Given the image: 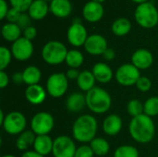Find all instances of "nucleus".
<instances>
[{"label":"nucleus","instance_id":"1","mask_svg":"<svg viewBox=\"0 0 158 157\" xmlns=\"http://www.w3.org/2000/svg\"><path fill=\"white\" fill-rule=\"evenodd\" d=\"M129 131L131 138L140 143L152 142L156 134V127L152 118L145 114L132 118L129 125Z\"/></svg>","mask_w":158,"mask_h":157},{"label":"nucleus","instance_id":"2","mask_svg":"<svg viewBox=\"0 0 158 157\" xmlns=\"http://www.w3.org/2000/svg\"><path fill=\"white\" fill-rule=\"evenodd\" d=\"M98 130V124L95 118L92 115H82L73 123L72 134L76 141L80 143H91Z\"/></svg>","mask_w":158,"mask_h":157},{"label":"nucleus","instance_id":"3","mask_svg":"<svg viewBox=\"0 0 158 157\" xmlns=\"http://www.w3.org/2000/svg\"><path fill=\"white\" fill-rule=\"evenodd\" d=\"M86 105L95 114L107 112L112 105L110 94L101 87H94L86 93Z\"/></svg>","mask_w":158,"mask_h":157},{"label":"nucleus","instance_id":"4","mask_svg":"<svg viewBox=\"0 0 158 157\" xmlns=\"http://www.w3.org/2000/svg\"><path fill=\"white\" fill-rule=\"evenodd\" d=\"M134 17L137 23L145 29H152L158 24L157 8L149 1L137 6Z\"/></svg>","mask_w":158,"mask_h":157},{"label":"nucleus","instance_id":"5","mask_svg":"<svg viewBox=\"0 0 158 157\" xmlns=\"http://www.w3.org/2000/svg\"><path fill=\"white\" fill-rule=\"evenodd\" d=\"M67 47L58 41H49L42 49V57L49 65H59L66 60Z\"/></svg>","mask_w":158,"mask_h":157},{"label":"nucleus","instance_id":"6","mask_svg":"<svg viewBox=\"0 0 158 157\" xmlns=\"http://www.w3.org/2000/svg\"><path fill=\"white\" fill-rule=\"evenodd\" d=\"M69 88L68 78L65 73H54L46 81V92L54 98L62 97Z\"/></svg>","mask_w":158,"mask_h":157},{"label":"nucleus","instance_id":"7","mask_svg":"<svg viewBox=\"0 0 158 157\" xmlns=\"http://www.w3.org/2000/svg\"><path fill=\"white\" fill-rule=\"evenodd\" d=\"M26 125L27 120L25 116L19 111L8 113L2 124L5 131L10 135H19L24 131Z\"/></svg>","mask_w":158,"mask_h":157},{"label":"nucleus","instance_id":"8","mask_svg":"<svg viewBox=\"0 0 158 157\" xmlns=\"http://www.w3.org/2000/svg\"><path fill=\"white\" fill-rule=\"evenodd\" d=\"M141 77L140 69H138L133 64H123L116 71L115 78L117 81L122 86L136 85V82Z\"/></svg>","mask_w":158,"mask_h":157},{"label":"nucleus","instance_id":"9","mask_svg":"<svg viewBox=\"0 0 158 157\" xmlns=\"http://www.w3.org/2000/svg\"><path fill=\"white\" fill-rule=\"evenodd\" d=\"M55 125L53 116L48 112H39L33 116L31 121V130L36 135H48Z\"/></svg>","mask_w":158,"mask_h":157},{"label":"nucleus","instance_id":"10","mask_svg":"<svg viewBox=\"0 0 158 157\" xmlns=\"http://www.w3.org/2000/svg\"><path fill=\"white\" fill-rule=\"evenodd\" d=\"M76 150L73 140L68 136L61 135L54 140L52 151L54 157H74Z\"/></svg>","mask_w":158,"mask_h":157},{"label":"nucleus","instance_id":"11","mask_svg":"<svg viewBox=\"0 0 158 157\" xmlns=\"http://www.w3.org/2000/svg\"><path fill=\"white\" fill-rule=\"evenodd\" d=\"M10 50L15 59L18 61H27L32 56L34 48L31 41L22 36L12 43Z\"/></svg>","mask_w":158,"mask_h":157},{"label":"nucleus","instance_id":"12","mask_svg":"<svg viewBox=\"0 0 158 157\" xmlns=\"http://www.w3.org/2000/svg\"><path fill=\"white\" fill-rule=\"evenodd\" d=\"M88 36L89 35L87 33L86 28L79 21H73V23L69 27L67 31L69 43L75 47L84 45Z\"/></svg>","mask_w":158,"mask_h":157},{"label":"nucleus","instance_id":"13","mask_svg":"<svg viewBox=\"0 0 158 157\" xmlns=\"http://www.w3.org/2000/svg\"><path fill=\"white\" fill-rule=\"evenodd\" d=\"M83 46L86 52L93 56L103 55L104 52L108 48L106 39L103 35L97 33L89 35Z\"/></svg>","mask_w":158,"mask_h":157},{"label":"nucleus","instance_id":"14","mask_svg":"<svg viewBox=\"0 0 158 157\" xmlns=\"http://www.w3.org/2000/svg\"><path fill=\"white\" fill-rule=\"evenodd\" d=\"M104 12L105 9L102 3L92 1V0L87 2L82 8L83 18L89 22L99 21L104 16Z\"/></svg>","mask_w":158,"mask_h":157},{"label":"nucleus","instance_id":"15","mask_svg":"<svg viewBox=\"0 0 158 157\" xmlns=\"http://www.w3.org/2000/svg\"><path fill=\"white\" fill-rule=\"evenodd\" d=\"M154 62L153 54L144 48L136 50L131 56V64H133L138 69L144 70L149 68Z\"/></svg>","mask_w":158,"mask_h":157},{"label":"nucleus","instance_id":"16","mask_svg":"<svg viewBox=\"0 0 158 157\" xmlns=\"http://www.w3.org/2000/svg\"><path fill=\"white\" fill-rule=\"evenodd\" d=\"M123 123L119 116L111 114L107 116L103 122V130L108 136H116L122 129Z\"/></svg>","mask_w":158,"mask_h":157},{"label":"nucleus","instance_id":"17","mask_svg":"<svg viewBox=\"0 0 158 157\" xmlns=\"http://www.w3.org/2000/svg\"><path fill=\"white\" fill-rule=\"evenodd\" d=\"M25 97L31 105H40L46 98V91L40 84L30 85L26 88Z\"/></svg>","mask_w":158,"mask_h":157},{"label":"nucleus","instance_id":"18","mask_svg":"<svg viewBox=\"0 0 158 157\" xmlns=\"http://www.w3.org/2000/svg\"><path fill=\"white\" fill-rule=\"evenodd\" d=\"M92 72L96 81L100 83H108L111 81V80L114 77L113 70L111 69V68L104 62L96 63L93 67Z\"/></svg>","mask_w":158,"mask_h":157},{"label":"nucleus","instance_id":"19","mask_svg":"<svg viewBox=\"0 0 158 157\" xmlns=\"http://www.w3.org/2000/svg\"><path fill=\"white\" fill-rule=\"evenodd\" d=\"M50 12L57 18H66L72 11V5L69 0H52L49 4Z\"/></svg>","mask_w":158,"mask_h":157},{"label":"nucleus","instance_id":"20","mask_svg":"<svg viewBox=\"0 0 158 157\" xmlns=\"http://www.w3.org/2000/svg\"><path fill=\"white\" fill-rule=\"evenodd\" d=\"M54 141L49 135H36L35 142L33 143V151L41 155H47L53 151Z\"/></svg>","mask_w":158,"mask_h":157},{"label":"nucleus","instance_id":"21","mask_svg":"<svg viewBox=\"0 0 158 157\" xmlns=\"http://www.w3.org/2000/svg\"><path fill=\"white\" fill-rule=\"evenodd\" d=\"M50 11L49 5L45 0H33L28 9V14L32 19L40 20L43 19Z\"/></svg>","mask_w":158,"mask_h":157},{"label":"nucleus","instance_id":"22","mask_svg":"<svg viewBox=\"0 0 158 157\" xmlns=\"http://www.w3.org/2000/svg\"><path fill=\"white\" fill-rule=\"evenodd\" d=\"M86 105V96L80 93H74L70 94L67 101H66V106L69 111L78 113L81 111Z\"/></svg>","mask_w":158,"mask_h":157},{"label":"nucleus","instance_id":"23","mask_svg":"<svg viewBox=\"0 0 158 157\" xmlns=\"http://www.w3.org/2000/svg\"><path fill=\"white\" fill-rule=\"evenodd\" d=\"M21 31L22 30L17 23L7 22L3 25L1 29V33L6 41L14 43L21 37Z\"/></svg>","mask_w":158,"mask_h":157},{"label":"nucleus","instance_id":"24","mask_svg":"<svg viewBox=\"0 0 158 157\" xmlns=\"http://www.w3.org/2000/svg\"><path fill=\"white\" fill-rule=\"evenodd\" d=\"M36 139V134L32 130H24L20 133L17 139L16 146L19 151H28L31 146H33V143Z\"/></svg>","mask_w":158,"mask_h":157},{"label":"nucleus","instance_id":"25","mask_svg":"<svg viewBox=\"0 0 158 157\" xmlns=\"http://www.w3.org/2000/svg\"><path fill=\"white\" fill-rule=\"evenodd\" d=\"M23 81L28 86L38 84L42 78V72L36 66H29L23 71Z\"/></svg>","mask_w":158,"mask_h":157},{"label":"nucleus","instance_id":"26","mask_svg":"<svg viewBox=\"0 0 158 157\" xmlns=\"http://www.w3.org/2000/svg\"><path fill=\"white\" fill-rule=\"evenodd\" d=\"M96 80L92 71L83 70L80 73L79 78L77 79V84L81 90L83 92H89L93 88H94V83Z\"/></svg>","mask_w":158,"mask_h":157},{"label":"nucleus","instance_id":"27","mask_svg":"<svg viewBox=\"0 0 158 157\" xmlns=\"http://www.w3.org/2000/svg\"><path fill=\"white\" fill-rule=\"evenodd\" d=\"M131 29V23L130 19L127 18L117 19L111 26V30L113 33L117 36H124L128 34Z\"/></svg>","mask_w":158,"mask_h":157},{"label":"nucleus","instance_id":"28","mask_svg":"<svg viewBox=\"0 0 158 157\" xmlns=\"http://www.w3.org/2000/svg\"><path fill=\"white\" fill-rule=\"evenodd\" d=\"M90 146L94 155L97 156H105L108 154L110 146L106 140L103 138H94L91 143Z\"/></svg>","mask_w":158,"mask_h":157},{"label":"nucleus","instance_id":"29","mask_svg":"<svg viewBox=\"0 0 158 157\" xmlns=\"http://www.w3.org/2000/svg\"><path fill=\"white\" fill-rule=\"evenodd\" d=\"M84 61V56L82 53L79 50L72 49L69 50L67 54L65 62L70 68H80Z\"/></svg>","mask_w":158,"mask_h":157},{"label":"nucleus","instance_id":"30","mask_svg":"<svg viewBox=\"0 0 158 157\" xmlns=\"http://www.w3.org/2000/svg\"><path fill=\"white\" fill-rule=\"evenodd\" d=\"M143 114L148 117H156L158 115V97L153 96L145 101L143 104Z\"/></svg>","mask_w":158,"mask_h":157},{"label":"nucleus","instance_id":"31","mask_svg":"<svg viewBox=\"0 0 158 157\" xmlns=\"http://www.w3.org/2000/svg\"><path fill=\"white\" fill-rule=\"evenodd\" d=\"M114 157H139V151L131 145H122L116 149Z\"/></svg>","mask_w":158,"mask_h":157},{"label":"nucleus","instance_id":"32","mask_svg":"<svg viewBox=\"0 0 158 157\" xmlns=\"http://www.w3.org/2000/svg\"><path fill=\"white\" fill-rule=\"evenodd\" d=\"M127 110L132 118H136L143 114V104L137 99H132L128 103Z\"/></svg>","mask_w":158,"mask_h":157},{"label":"nucleus","instance_id":"33","mask_svg":"<svg viewBox=\"0 0 158 157\" xmlns=\"http://www.w3.org/2000/svg\"><path fill=\"white\" fill-rule=\"evenodd\" d=\"M11 50L6 46L0 47V70H5L11 62L12 58Z\"/></svg>","mask_w":158,"mask_h":157},{"label":"nucleus","instance_id":"34","mask_svg":"<svg viewBox=\"0 0 158 157\" xmlns=\"http://www.w3.org/2000/svg\"><path fill=\"white\" fill-rule=\"evenodd\" d=\"M10 5L12 7L16 8L19 12L23 13L25 11H28L30 6L33 2V0H9Z\"/></svg>","mask_w":158,"mask_h":157},{"label":"nucleus","instance_id":"35","mask_svg":"<svg viewBox=\"0 0 158 157\" xmlns=\"http://www.w3.org/2000/svg\"><path fill=\"white\" fill-rule=\"evenodd\" d=\"M136 87L137 89L142 92V93H146L148 92L151 87H152V81L149 78L147 77H143L141 76L138 81L136 82Z\"/></svg>","mask_w":158,"mask_h":157},{"label":"nucleus","instance_id":"36","mask_svg":"<svg viewBox=\"0 0 158 157\" xmlns=\"http://www.w3.org/2000/svg\"><path fill=\"white\" fill-rule=\"evenodd\" d=\"M94 154L90 145H81L77 148L74 157H94Z\"/></svg>","mask_w":158,"mask_h":157},{"label":"nucleus","instance_id":"37","mask_svg":"<svg viewBox=\"0 0 158 157\" xmlns=\"http://www.w3.org/2000/svg\"><path fill=\"white\" fill-rule=\"evenodd\" d=\"M31 16H30L29 14L23 12V13H21V15H20V17H19V20H18V22H17V24L20 27L21 30H24V29H26V28L31 26Z\"/></svg>","mask_w":158,"mask_h":157},{"label":"nucleus","instance_id":"38","mask_svg":"<svg viewBox=\"0 0 158 157\" xmlns=\"http://www.w3.org/2000/svg\"><path fill=\"white\" fill-rule=\"evenodd\" d=\"M20 15H21V12H19V10H17L14 7H11V8H9L8 12L6 14V19L7 22L17 23L18 20H19V17H20Z\"/></svg>","mask_w":158,"mask_h":157},{"label":"nucleus","instance_id":"39","mask_svg":"<svg viewBox=\"0 0 158 157\" xmlns=\"http://www.w3.org/2000/svg\"><path fill=\"white\" fill-rule=\"evenodd\" d=\"M36 35H37V30L33 26H30L23 30V37L30 41L33 40L36 37Z\"/></svg>","mask_w":158,"mask_h":157},{"label":"nucleus","instance_id":"40","mask_svg":"<svg viewBox=\"0 0 158 157\" xmlns=\"http://www.w3.org/2000/svg\"><path fill=\"white\" fill-rule=\"evenodd\" d=\"M8 5L6 0H0V19H4L8 12Z\"/></svg>","mask_w":158,"mask_h":157},{"label":"nucleus","instance_id":"41","mask_svg":"<svg viewBox=\"0 0 158 157\" xmlns=\"http://www.w3.org/2000/svg\"><path fill=\"white\" fill-rule=\"evenodd\" d=\"M9 83L8 75L5 72V70H0V88H6Z\"/></svg>","mask_w":158,"mask_h":157},{"label":"nucleus","instance_id":"42","mask_svg":"<svg viewBox=\"0 0 158 157\" xmlns=\"http://www.w3.org/2000/svg\"><path fill=\"white\" fill-rule=\"evenodd\" d=\"M80 73L78 68H69L67 73H66V76L68 78V80H77L80 76Z\"/></svg>","mask_w":158,"mask_h":157},{"label":"nucleus","instance_id":"43","mask_svg":"<svg viewBox=\"0 0 158 157\" xmlns=\"http://www.w3.org/2000/svg\"><path fill=\"white\" fill-rule=\"evenodd\" d=\"M102 56H103V57H104L106 60H107V61H112V60L116 57V53H115V51H114L112 48H107V49L104 52V54H103Z\"/></svg>","mask_w":158,"mask_h":157},{"label":"nucleus","instance_id":"44","mask_svg":"<svg viewBox=\"0 0 158 157\" xmlns=\"http://www.w3.org/2000/svg\"><path fill=\"white\" fill-rule=\"evenodd\" d=\"M12 81L16 84H21L23 81V75L22 72H16L12 75Z\"/></svg>","mask_w":158,"mask_h":157},{"label":"nucleus","instance_id":"45","mask_svg":"<svg viewBox=\"0 0 158 157\" xmlns=\"http://www.w3.org/2000/svg\"><path fill=\"white\" fill-rule=\"evenodd\" d=\"M21 157H44V155H39L38 153H36L35 151H27L25 152Z\"/></svg>","mask_w":158,"mask_h":157},{"label":"nucleus","instance_id":"46","mask_svg":"<svg viewBox=\"0 0 158 157\" xmlns=\"http://www.w3.org/2000/svg\"><path fill=\"white\" fill-rule=\"evenodd\" d=\"M5 118H6V116L4 115V112H3L2 110H0V124H1V125L3 124Z\"/></svg>","mask_w":158,"mask_h":157},{"label":"nucleus","instance_id":"47","mask_svg":"<svg viewBox=\"0 0 158 157\" xmlns=\"http://www.w3.org/2000/svg\"><path fill=\"white\" fill-rule=\"evenodd\" d=\"M131 1H133L135 3H138L139 5L140 4H143V3H145V2H148V0H131Z\"/></svg>","mask_w":158,"mask_h":157},{"label":"nucleus","instance_id":"48","mask_svg":"<svg viewBox=\"0 0 158 157\" xmlns=\"http://www.w3.org/2000/svg\"><path fill=\"white\" fill-rule=\"evenodd\" d=\"M2 157H16L14 156V155H4V156Z\"/></svg>","mask_w":158,"mask_h":157},{"label":"nucleus","instance_id":"49","mask_svg":"<svg viewBox=\"0 0 158 157\" xmlns=\"http://www.w3.org/2000/svg\"><path fill=\"white\" fill-rule=\"evenodd\" d=\"M92 1H95V2H99V3H103L104 1H106V0H92Z\"/></svg>","mask_w":158,"mask_h":157},{"label":"nucleus","instance_id":"50","mask_svg":"<svg viewBox=\"0 0 158 157\" xmlns=\"http://www.w3.org/2000/svg\"><path fill=\"white\" fill-rule=\"evenodd\" d=\"M45 1H50V2H51V1H52V0H45Z\"/></svg>","mask_w":158,"mask_h":157}]
</instances>
